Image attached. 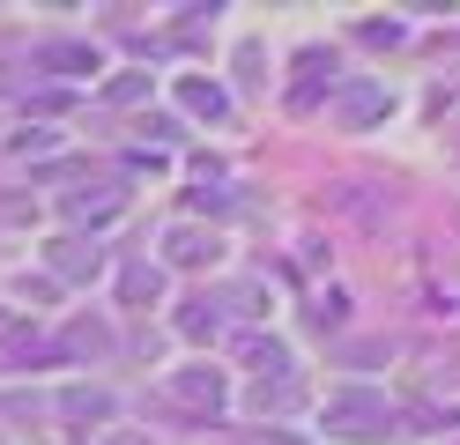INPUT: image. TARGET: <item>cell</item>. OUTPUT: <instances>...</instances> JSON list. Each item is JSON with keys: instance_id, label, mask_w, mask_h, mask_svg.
<instances>
[{"instance_id": "cell-1", "label": "cell", "mask_w": 460, "mask_h": 445, "mask_svg": "<svg viewBox=\"0 0 460 445\" xmlns=\"http://www.w3.org/2000/svg\"><path fill=\"white\" fill-rule=\"evenodd\" d=\"M320 423H327L334 438H394L401 408H394L386 394H364V386H349V394H334V401L320 408Z\"/></svg>"}, {"instance_id": "cell-2", "label": "cell", "mask_w": 460, "mask_h": 445, "mask_svg": "<svg viewBox=\"0 0 460 445\" xmlns=\"http://www.w3.org/2000/svg\"><path fill=\"white\" fill-rule=\"evenodd\" d=\"M45 260H52V275H60V282H97V275H104V253L82 245V237H52Z\"/></svg>"}, {"instance_id": "cell-3", "label": "cell", "mask_w": 460, "mask_h": 445, "mask_svg": "<svg viewBox=\"0 0 460 445\" xmlns=\"http://www.w3.org/2000/svg\"><path fill=\"white\" fill-rule=\"evenodd\" d=\"M394 111V89L386 82H349L341 89V127H371V119Z\"/></svg>"}, {"instance_id": "cell-4", "label": "cell", "mask_w": 460, "mask_h": 445, "mask_svg": "<svg viewBox=\"0 0 460 445\" xmlns=\"http://www.w3.org/2000/svg\"><path fill=\"white\" fill-rule=\"evenodd\" d=\"M171 394H179V401H193V408H223V394H230V378H223L216 364H186L179 378H171Z\"/></svg>"}, {"instance_id": "cell-5", "label": "cell", "mask_w": 460, "mask_h": 445, "mask_svg": "<svg viewBox=\"0 0 460 445\" xmlns=\"http://www.w3.org/2000/svg\"><path fill=\"white\" fill-rule=\"evenodd\" d=\"M164 253L179 260V267H208V260H216L223 245H216V230H193V223H171V230H164Z\"/></svg>"}, {"instance_id": "cell-6", "label": "cell", "mask_w": 460, "mask_h": 445, "mask_svg": "<svg viewBox=\"0 0 460 445\" xmlns=\"http://www.w3.org/2000/svg\"><path fill=\"white\" fill-rule=\"evenodd\" d=\"M60 415H67V423H104L111 394H104V386H75V394H60Z\"/></svg>"}, {"instance_id": "cell-7", "label": "cell", "mask_w": 460, "mask_h": 445, "mask_svg": "<svg viewBox=\"0 0 460 445\" xmlns=\"http://www.w3.org/2000/svg\"><path fill=\"white\" fill-rule=\"evenodd\" d=\"M38 67H52V75H97V52L90 45H45Z\"/></svg>"}, {"instance_id": "cell-8", "label": "cell", "mask_w": 460, "mask_h": 445, "mask_svg": "<svg viewBox=\"0 0 460 445\" xmlns=\"http://www.w3.org/2000/svg\"><path fill=\"white\" fill-rule=\"evenodd\" d=\"M119 297H127V305H156V297H164V275H156L149 260H134L127 275H119Z\"/></svg>"}, {"instance_id": "cell-9", "label": "cell", "mask_w": 460, "mask_h": 445, "mask_svg": "<svg viewBox=\"0 0 460 445\" xmlns=\"http://www.w3.org/2000/svg\"><path fill=\"white\" fill-rule=\"evenodd\" d=\"M179 97H186L193 119H223V111H230V97H223L216 82H179Z\"/></svg>"}, {"instance_id": "cell-10", "label": "cell", "mask_w": 460, "mask_h": 445, "mask_svg": "<svg viewBox=\"0 0 460 445\" xmlns=\"http://www.w3.org/2000/svg\"><path fill=\"white\" fill-rule=\"evenodd\" d=\"M111 208H119V193H67V216L75 223H104Z\"/></svg>"}, {"instance_id": "cell-11", "label": "cell", "mask_w": 460, "mask_h": 445, "mask_svg": "<svg viewBox=\"0 0 460 445\" xmlns=\"http://www.w3.org/2000/svg\"><path fill=\"white\" fill-rule=\"evenodd\" d=\"M252 408H261V415H268V408H297V386H290V378H275V386L261 378V386H252Z\"/></svg>"}, {"instance_id": "cell-12", "label": "cell", "mask_w": 460, "mask_h": 445, "mask_svg": "<svg viewBox=\"0 0 460 445\" xmlns=\"http://www.w3.org/2000/svg\"><path fill=\"white\" fill-rule=\"evenodd\" d=\"M179 334H193V342H200V334H216V305H208V297H193V305L179 312Z\"/></svg>"}, {"instance_id": "cell-13", "label": "cell", "mask_w": 460, "mask_h": 445, "mask_svg": "<svg viewBox=\"0 0 460 445\" xmlns=\"http://www.w3.org/2000/svg\"><path fill=\"white\" fill-rule=\"evenodd\" d=\"M67 349H75V356H104V349H111V334H104V326H75Z\"/></svg>"}, {"instance_id": "cell-14", "label": "cell", "mask_w": 460, "mask_h": 445, "mask_svg": "<svg viewBox=\"0 0 460 445\" xmlns=\"http://www.w3.org/2000/svg\"><path fill=\"white\" fill-rule=\"evenodd\" d=\"M104 97H111V104H141V97H149V75H119Z\"/></svg>"}, {"instance_id": "cell-15", "label": "cell", "mask_w": 460, "mask_h": 445, "mask_svg": "<svg viewBox=\"0 0 460 445\" xmlns=\"http://www.w3.org/2000/svg\"><path fill=\"white\" fill-rule=\"evenodd\" d=\"M52 141H60V134H52V127H22V134H15V148H22V156H45Z\"/></svg>"}, {"instance_id": "cell-16", "label": "cell", "mask_w": 460, "mask_h": 445, "mask_svg": "<svg viewBox=\"0 0 460 445\" xmlns=\"http://www.w3.org/2000/svg\"><path fill=\"white\" fill-rule=\"evenodd\" d=\"M97 445H149L141 431H111V438H97Z\"/></svg>"}, {"instance_id": "cell-17", "label": "cell", "mask_w": 460, "mask_h": 445, "mask_svg": "<svg viewBox=\"0 0 460 445\" xmlns=\"http://www.w3.org/2000/svg\"><path fill=\"white\" fill-rule=\"evenodd\" d=\"M453 156H460V127H453Z\"/></svg>"}]
</instances>
